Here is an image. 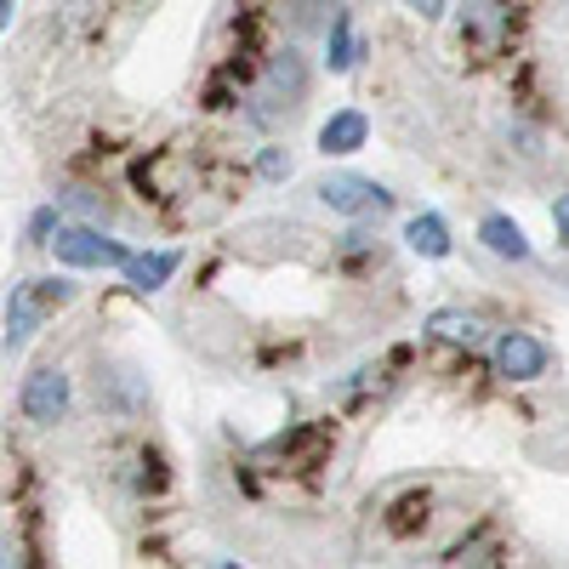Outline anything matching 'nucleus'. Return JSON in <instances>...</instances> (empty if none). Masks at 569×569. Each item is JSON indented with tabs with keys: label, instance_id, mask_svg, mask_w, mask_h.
<instances>
[{
	"label": "nucleus",
	"instance_id": "f257e3e1",
	"mask_svg": "<svg viewBox=\"0 0 569 569\" xmlns=\"http://www.w3.org/2000/svg\"><path fill=\"white\" fill-rule=\"evenodd\" d=\"M52 257L63 268H126L131 251L120 240H109L103 228H91V222H58L52 233Z\"/></svg>",
	"mask_w": 569,
	"mask_h": 569
},
{
	"label": "nucleus",
	"instance_id": "f03ea898",
	"mask_svg": "<svg viewBox=\"0 0 569 569\" xmlns=\"http://www.w3.org/2000/svg\"><path fill=\"white\" fill-rule=\"evenodd\" d=\"M313 194L325 211H337V217H382L393 211V194L382 182H370V177H353V171H330L313 182Z\"/></svg>",
	"mask_w": 569,
	"mask_h": 569
},
{
	"label": "nucleus",
	"instance_id": "7ed1b4c3",
	"mask_svg": "<svg viewBox=\"0 0 569 569\" xmlns=\"http://www.w3.org/2000/svg\"><path fill=\"white\" fill-rule=\"evenodd\" d=\"M69 370L63 365H34L29 376H23V416L34 421V427H58L63 416H69Z\"/></svg>",
	"mask_w": 569,
	"mask_h": 569
},
{
	"label": "nucleus",
	"instance_id": "20e7f679",
	"mask_svg": "<svg viewBox=\"0 0 569 569\" xmlns=\"http://www.w3.org/2000/svg\"><path fill=\"white\" fill-rule=\"evenodd\" d=\"M547 365L552 348L530 330H501L496 337V376H507V382H536V376H547Z\"/></svg>",
	"mask_w": 569,
	"mask_h": 569
},
{
	"label": "nucleus",
	"instance_id": "39448f33",
	"mask_svg": "<svg viewBox=\"0 0 569 569\" xmlns=\"http://www.w3.org/2000/svg\"><path fill=\"white\" fill-rule=\"evenodd\" d=\"M46 319V297H40V284L23 279L12 284V297H7V353H23L34 342V330Z\"/></svg>",
	"mask_w": 569,
	"mask_h": 569
},
{
	"label": "nucleus",
	"instance_id": "423d86ee",
	"mask_svg": "<svg viewBox=\"0 0 569 569\" xmlns=\"http://www.w3.org/2000/svg\"><path fill=\"white\" fill-rule=\"evenodd\" d=\"M302 98H308V63H302V52H279L268 63V103L297 109Z\"/></svg>",
	"mask_w": 569,
	"mask_h": 569
},
{
	"label": "nucleus",
	"instance_id": "0eeeda50",
	"mask_svg": "<svg viewBox=\"0 0 569 569\" xmlns=\"http://www.w3.org/2000/svg\"><path fill=\"white\" fill-rule=\"evenodd\" d=\"M365 137H370V120L359 109H337L319 126V154H353L365 149Z\"/></svg>",
	"mask_w": 569,
	"mask_h": 569
},
{
	"label": "nucleus",
	"instance_id": "6e6552de",
	"mask_svg": "<svg viewBox=\"0 0 569 569\" xmlns=\"http://www.w3.org/2000/svg\"><path fill=\"white\" fill-rule=\"evenodd\" d=\"M427 330H433L439 342H450V348H479V342H485L479 313H467V308H439V313H427Z\"/></svg>",
	"mask_w": 569,
	"mask_h": 569
},
{
	"label": "nucleus",
	"instance_id": "1a4fd4ad",
	"mask_svg": "<svg viewBox=\"0 0 569 569\" xmlns=\"http://www.w3.org/2000/svg\"><path fill=\"white\" fill-rule=\"evenodd\" d=\"M479 240H485L496 257H507V262H530V240H525V228H518L512 217H501V211H490V217L479 222Z\"/></svg>",
	"mask_w": 569,
	"mask_h": 569
},
{
	"label": "nucleus",
	"instance_id": "9d476101",
	"mask_svg": "<svg viewBox=\"0 0 569 569\" xmlns=\"http://www.w3.org/2000/svg\"><path fill=\"white\" fill-rule=\"evenodd\" d=\"M177 262H182L177 251H142V257H131V262H126V284L149 297V291H160V284L177 273Z\"/></svg>",
	"mask_w": 569,
	"mask_h": 569
},
{
	"label": "nucleus",
	"instance_id": "9b49d317",
	"mask_svg": "<svg viewBox=\"0 0 569 569\" xmlns=\"http://www.w3.org/2000/svg\"><path fill=\"white\" fill-rule=\"evenodd\" d=\"M405 240H410V251L416 257H427V262H439V257H450V228H445V217H410V228H405Z\"/></svg>",
	"mask_w": 569,
	"mask_h": 569
},
{
	"label": "nucleus",
	"instance_id": "f8f14e48",
	"mask_svg": "<svg viewBox=\"0 0 569 569\" xmlns=\"http://www.w3.org/2000/svg\"><path fill=\"white\" fill-rule=\"evenodd\" d=\"M325 63H330V74H348V69L359 63V40H353V18H348V12H337V23H330Z\"/></svg>",
	"mask_w": 569,
	"mask_h": 569
},
{
	"label": "nucleus",
	"instance_id": "ddd939ff",
	"mask_svg": "<svg viewBox=\"0 0 569 569\" xmlns=\"http://www.w3.org/2000/svg\"><path fill=\"white\" fill-rule=\"evenodd\" d=\"M496 34L501 29V7H496V0H472V23H461V34Z\"/></svg>",
	"mask_w": 569,
	"mask_h": 569
},
{
	"label": "nucleus",
	"instance_id": "4468645a",
	"mask_svg": "<svg viewBox=\"0 0 569 569\" xmlns=\"http://www.w3.org/2000/svg\"><path fill=\"white\" fill-rule=\"evenodd\" d=\"M52 233H58V206H40L29 217V246H52Z\"/></svg>",
	"mask_w": 569,
	"mask_h": 569
},
{
	"label": "nucleus",
	"instance_id": "2eb2a0df",
	"mask_svg": "<svg viewBox=\"0 0 569 569\" xmlns=\"http://www.w3.org/2000/svg\"><path fill=\"white\" fill-rule=\"evenodd\" d=\"M34 284H40L46 308H63V302H74V279H34Z\"/></svg>",
	"mask_w": 569,
	"mask_h": 569
},
{
	"label": "nucleus",
	"instance_id": "dca6fc26",
	"mask_svg": "<svg viewBox=\"0 0 569 569\" xmlns=\"http://www.w3.org/2000/svg\"><path fill=\"white\" fill-rule=\"evenodd\" d=\"M257 171H262L268 182H279V177H291V154H284V149H262Z\"/></svg>",
	"mask_w": 569,
	"mask_h": 569
},
{
	"label": "nucleus",
	"instance_id": "f3484780",
	"mask_svg": "<svg viewBox=\"0 0 569 569\" xmlns=\"http://www.w3.org/2000/svg\"><path fill=\"white\" fill-rule=\"evenodd\" d=\"M552 228H558V240L569 246V194H558V206H552Z\"/></svg>",
	"mask_w": 569,
	"mask_h": 569
},
{
	"label": "nucleus",
	"instance_id": "a211bd4d",
	"mask_svg": "<svg viewBox=\"0 0 569 569\" xmlns=\"http://www.w3.org/2000/svg\"><path fill=\"white\" fill-rule=\"evenodd\" d=\"M405 7H410V12H421V18H445L450 0H405Z\"/></svg>",
	"mask_w": 569,
	"mask_h": 569
},
{
	"label": "nucleus",
	"instance_id": "6ab92c4d",
	"mask_svg": "<svg viewBox=\"0 0 569 569\" xmlns=\"http://www.w3.org/2000/svg\"><path fill=\"white\" fill-rule=\"evenodd\" d=\"M12 23V0H0V29H7Z\"/></svg>",
	"mask_w": 569,
	"mask_h": 569
}]
</instances>
